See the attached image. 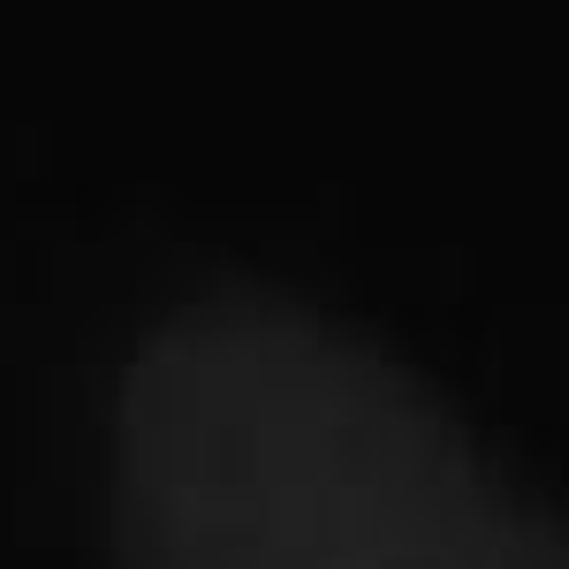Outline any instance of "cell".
Returning a JSON list of instances; mask_svg holds the SVG:
<instances>
[{
    "mask_svg": "<svg viewBox=\"0 0 569 569\" xmlns=\"http://www.w3.org/2000/svg\"><path fill=\"white\" fill-rule=\"evenodd\" d=\"M99 486L122 569H569V509L365 327L266 281L137 327Z\"/></svg>",
    "mask_w": 569,
    "mask_h": 569,
    "instance_id": "cell-1",
    "label": "cell"
}]
</instances>
